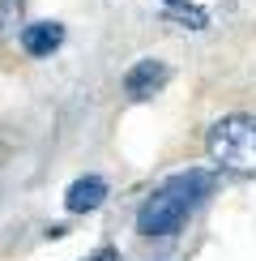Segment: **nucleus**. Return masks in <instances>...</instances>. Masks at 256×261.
<instances>
[{"label":"nucleus","mask_w":256,"mask_h":261,"mask_svg":"<svg viewBox=\"0 0 256 261\" xmlns=\"http://www.w3.org/2000/svg\"><path fill=\"white\" fill-rule=\"evenodd\" d=\"M213 193V176L201 167H188V171H175L171 180H163L154 193L141 201L137 210V231L141 236H175L192 214L197 205Z\"/></svg>","instance_id":"f257e3e1"},{"label":"nucleus","mask_w":256,"mask_h":261,"mask_svg":"<svg viewBox=\"0 0 256 261\" xmlns=\"http://www.w3.org/2000/svg\"><path fill=\"white\" fill-rule=\"evenodd\" d=\"M205 154L222 171L256 176V116H243V112L218 116L205 133Z\"/></svg>","instance_id":"f03ea898"},{"label":"nucleus","mask_w":256,"mask_h":261,"mask_svg":"<svg viewBox=\"0 0 256 261\" xmlns=\"http://www.w3.org/2000/svg\"><path fill=\"white\" fill-rule=\"evenodd\" d=\"M167 82H171V69L163 60H137L133 69L124 73V99L128 103H145V99H154Z\"/></svg>","instance_id":"7ed1b4c3"},{"label":"nucleus","mask_w":256,"mask_h":261,"mask_svg":"<svg viewBox=\"0 0 256 261\" xmlns=\"http://www.w3.org/2000/svg\"><path fill=\"white\" fill-rule=\"evenodd\" d=\"M107 201V180L103 176H81L69 184V193H64V210L69 214H90L99 210V205Z\"/></svg>","instance_id":"20e7f679"},{"label":"nucleus","mask_w":256,"mask_h":261,"mask_svg":"<svg viewBox=\"0 0 256 261\" xmlns=\"http://www.w3.org/2000/svg\"><path fill=\"white\" fill-rule=\"evenodd\" d=\"M64 43V26L60 21H30L26 30H21V47H26V56H51Z\"/></svg>","instance_id":"39448f33"},{"label":"nucleus","mask_w":256,"mask_h":261,"mask_svg":"<svg viewBox=\"0 0 256 261\" xmlns=\"http://www.w3.org/2000/svg\"><path fill=\"white\" fill-rule=\"evenodd\" d=\"M90 261H120V257H115V248H99V253H94Z\"/></svg>","instance_id":"423d86ee"}]
</instances>
